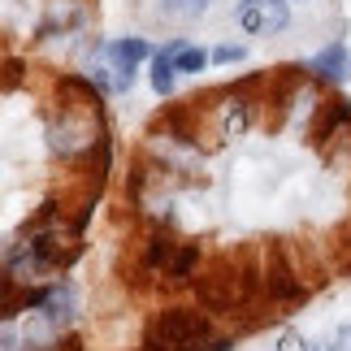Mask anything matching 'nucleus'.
Masks as SVG:
<instances>
[{
  "instance_id": "obj_9",
  "label": "nucleus",
  "mask_w": 351,
  "mask_h": 351,
  "mask_svg": "<svg viewBox=\"0 0 351 351\" xmlns=\"http://www.w3.org/2000/svg\"><path fill=\"white\" fill-rule=\"evenodd\" d=\"M308 70H313L317 78H326V83H343V78L351 74V52H347V44H330L326 52H317V57L308 61Z\"/></svg>"
},
{
  "instance_id": "obj_11",
  "label": "nucleus",
  "mask_w": 351,
  "mask_h": 351,
  "mask_svg": "<svg viewBox=\"0 0 351 351\" xmlns=\"http://www.w3.org/2000/svg\"><path fill=\"white\" fill-rule=\"evenodd\" d=\"M208 5L213 0H160V13H165L169 22H195Z\"/></svg>"
},
{
  "instance_id": "obj_1",
  "label": "nucleus",
  "mask_w": 351,
  "mask_h": 351,
  "mask_svg": "<svg viewBox=\"0 0 351 351\" xmlns=\"http://www.w3.org/2000/svg\"><path fill=\"white\" fill-rule=\"evenodd\" d=\"M139 351H230V339H217L195 308H169L147 326Z\"/></svg>"
},
{
  "instance_id": "obj_15",
  "label": "nucleus",
  "mask_w": 351,
  "mask_h": 351,
  "mask_svg": "<svg viewBox=\"0 0 351 351\" xmlns=\"http://www.w3.org/2000/svg\"><path fill=\"white\" fill-rule=\"evenodd\" d=\"M321 351H351V326H343L339 334H334V339L321 347Z\"/></svg>"
},
{
  "instance_id": "obj_7",
  "label": "nucleus",
  "mask_w": 351,
  "mask_h": 351,
  "mask_svg": "<svg viewBox=\"0 0 351 351\" xmlns=\"http://www.w3.org/2000/svg\"><path fill=\"white\" fill-rule=\"evenodd\" d=\"M26 308H35L48 326H65L74 317V287L70 282H48L35 295H26Z\"/></svg>"
},
{
  "instance_id": "obj_12",
  "label": "nucleus",
  "mask_w": 351,
  "mask_h": 351,
  "mask_svg": "<svg viewBox=\"0 0 351 351\" xmlns=\"http://www.w3.org/2000/svg\"><path fill=\"white\" fill-rule=\"evenodd\" d=\"M173 74H178V70H173V61L165 57V52H156V57H152V87L160 91V96H169V91H173Z\"/></svg>"
},
{
  "instance_id": "obj_13",
  "label": "nucleus",
  "mask_w": 351,
  "mask_h": 351,
  "mask_svg": "<svg viewBox=\"0 0 351 351\" xmlns=\"http://www.w3.org/2000/svg\"><path fill=\"white\" fill-rule=\"evenodd\" d=\"M278 351H321V347H313L300 330H287V334L278 339Z\"/></svg>"
},
{
  "instance_id": "obj_8",
  "label": "nucleus",
  "mask_w": 351,
  "mask_h": 351,
  "mask_svg": "<svg viewBox=\"0 0 351 351\" xmlns=\"http://www.w3.org/2000/svg\"><path fill=\"white\" fill-rule=\"evenodd\" d=\"M247 126H252V100L243 91H226L221 109H217V134L221 139H239Z\"/></svg>"
},
{
  "instance_id": "obj_3",
  "label": "nucleus",
  "mask_w": 351,
  "mask_h": 351,
  "mask_svg": "<svg viewBox=\"0 0 351 351\" xmlns=\"http://www.w3.org/2000/svg\"><path fill=\"white\" fill-rule=\"evenodd\" d=\"M199 265V247L195 243H178L169 230H152V239H147L143 247V269L147 274H160L169 282V287H186Z\"/></svg>"
},
{
  "instance_id": "obj_2",
  "label": "nucleus",
  "mask_w": 351,
  "mask_h": 351,
  "mask_svg": "<svg viewBox=\"0 0 351 351\" xmlns=\"http://www.w3.org/2000/svg\"><path fill=\"white\" fill-rule=\"evenodd\" d=\"M48 139H52V152H57V156H83V152H91V143L104 139V130H100V87L83 83V96L65 100L57 109V121H52Z\"/></svg>"
},
{
  "instance_id": "obj_4",
  "label": "nucleus",
  "mask_w": 351,
  "mask_h": 351,
  "mask_svg": "<svg viewBox=\"0 0 351 351\" xmlns=\"http://www.w3.org/2000/svg\"><path fill=\"white\" fill-rule=\"evenodd\" d=\"M147 57L143 39H113V44L100 48L96 65H91V83L100 91H130L134 83V65Z\"/></svg>"
},
{
  "instance_id": "obj_5",
  "label": "nucleus",
  "mask_w": 351,
  "mask_h": 351,
  "mask_svg": "<svg viewBox=\"0 0 351 351\" xmlns=\"http://www.w3.org/2000/svg\"><path fill=\"white\" fill-rule=\"evenodd\" d=\"M291 13H287V0H243L239 5V26L247 35H278L287 31Z\"/></svg>"
},
{
  "instance_id": "obj_6",
  "label": "nucleus",
  "mask_w": 351,
  "mask_h": 351,
  "mask_svg": "<svg viewBox=\"0 0 351 351\" xmlns=\"http://www.w3.org/2000/svg\"><path fill=\"white\" fill-rule=\"evenodd\" d=\"M265 282H261V295L269 304H300L304 295H308V287L300 282V274H295V269L282 261V256L274 252V261H269V269L261 274Z\"/></svg>"
},
{
  "instance_id": "obj_10",
  "label": "nucleus",
  "mask_w": 351,
  "mask_h": 351,
  "mask_svg": "<svg viewBox=\"0 0 351 351\" xmlns=\"http://www.w3.org/2000/svg\"><path fill=\"white\" fill-rule=\"evenodd\" d=\"M160 52L173 61V70H178V74H195V70H204V65H208V57L199 48H191L186 39H173V44H165Z\"/></svg>"
},
{
  "instance_id": "obj_14",
  "label": "nucleus",
  "mask_w": 351,
  "mask_h": 351,
  "mask_svg": "<svg viewBox=\"0 0 351 351\" xmlns=\"http://www.w3.org/2000/svg\"><path fill=\"white\" fill-rule=\"evenodd\" d=\"M213 61H217V65H230V61H243V48H239V44H221V48H213Z\"/></svg>"
}]
</instances>
